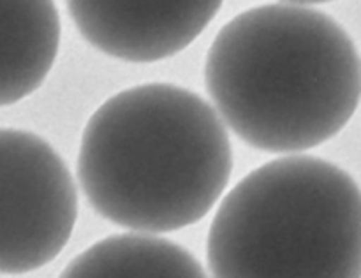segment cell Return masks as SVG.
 Listing matches in <instances>:
<instances>
[{
  "instance_id": "4",
  "label": "cell",
  "mask_w": 361,
  "mask_h": 278,
  "mask_svg": "<svg viewBox=\"0 0 361 278\" xmlns=\"http://www.w3.org/2000/svg\"><path fill=\"white\" fill-rule=\"evenodd\" d=\"M76 218V183L55 148L28 130L0 129V274L56 259Z\"/></svg>"
},
{
  "instance_id": "2",
  "label": "cell",
  "mask_w": 361,
  "mask_h": 278,
  "mask_svg": "<svg viewBox=\"0 0 361 278\" xmlns=\"http://www.w3.org/2000/svg\"><path fill=\"white\" fill-rule=\"evenodd\" d=\"M233 171L221 116L203 97L169 83L113 95L81 134L78 179L106 220L148 234L197 224Z\"/></svg>"
},
{
  "instance_id": "7",
  "label": "cell",
  "mask_w": 361,
  "mask_h": 278,
  "mask_svg": "<svg viewBox=\"0 0 361 278\" xmlns=\"http://www.w3.org/2000/svg\"><path fill=\"white\" fill-rule=\"evenodd\" d=\"M60 278H208L183 246L150 234H116L74 257Z\"/></svg>"
},
{
  "instance_id": "6",
  "label": "cell",
  "mask_w": 361,
  "mask_h": 278,
  "mask_svg": "<svg viewBox=\"0 0 361 278\" xmlns=\"http://www.w3.org/2000/svg\"><path fill=\"white\" fill-rule=\"evenodd\" d=\"M56 6L0 0V108L34 94L48 77L60 46Z\"/></svg>"
},
{
  "instance_id": "3",
  "label": "cell",
  "mask_w": 361,
  "mask_h": 278,
  "mask_svg": "<svg viewBox=\"0 0 361 278\" xmlns=\"http://www.w3.org/2000/svg\"><path fill=\"white\" fill-rule=\"evenodd\" d=\"M207 259L212 278H361V189L312 155L268 162L222 199Z\"/></svg>"
},
{
  "instance_id": "5",
  "label": "cell",
  "mask_w": 361,
  "mask_h": 278,
  "mask_svg": "<svg viewBox=\"0 0 361 278\" xmlns=\"http://www.w3.org/2000/svg\"><path fill=\"white\" fill-rule=\"evenodd\" d=\"M221 2H69L80 34L99 51L134 63L169 58L196 41Z\"/></svg>"
},
{
  "instance_id": "1",
  "label": "cell",
  "mask_w": 361,
  "mask_h": 278,
  "mask_svg": "<svg viewBox=\"0 0 361 278\" xmlns=\"http://www.w3.org/2000/svg\"><path fill=\"white\" fill-rule=\"evenodd\" d=\"M204 84L222 123L243 143L298 153L337 136L361 99V56L323 11L267 4L219 30Z\"/></svg>"
}]
</instances>
